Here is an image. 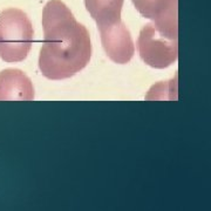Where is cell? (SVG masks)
Instances as JSON below:
<instances>
[{
    "label": "cell",
    "mask_w": 211,
    "mask_h": 211,
    "mask_svg": "<svg viewBox=\"0 0 211 211\" xmlns=\"http://www.w3.org/2000/svg\"><path fill=\"white\" fill-rule=\"evenodd\" d=\"M44 41L39 69L49 80L74 76L89 64L92 42L89 32L76 21L61 0H49L42 9Z\"/></svg>",
    "instance_id": "obj_1"
},
{
    "label": "cell",
    "mask_w": 211,
    "mask_h": 211,
    "mask_svg": "<svg viewBox=\"0 0 211 211\" xmlns=\"http://www.w3.org/2000/svg\"><path fill=\"white\" fill-rule=\"evenodd\" d=\"M125 0H84L86 9L95 20L107 56L115 64H128L135 54L131 34L122 21Z\"/></svg>",
    "instance_id": "obj_2"
},
{
    "label": "cell",
    "mask_w": 211,
    "mask_h": 211,
    "mask_svg": "<svg viewBox=\"0 0 211 211\" xmlns=\"http://www.w3.org/2000/svg\"><path fill=\"white\" fill-rule=\"evenodd\" d=\"M33 42V25L23 11L11 7L0 12V59L5 62L23 61Z\"/></svg>",
    "instance_id": "obj_3"
},
{
    "label": "cell",
    "mask_w": 211,
    "mask_h": 211,
    "mask_svg": "<svg viewBox=\"0 0 211 211\" xmlns=\"http://www.w3.org/2000/svg\"><path fill=\"white\" fill-rule=\"evenodd\" d=\"M136 47L143 62L156 69L171 66L178 58L177 39L161 34L153 22L144 25L141 29Z\"/></svg>",
    "instance_id": "obj_4"
},
{
    "label": "cell",
    "mask_w": 211,
    "mask_h": 211,
    "mask_svg": "<svg viewBox=\"0 0 211 211\" xmlns=\"http://www.w3.org/2000/svg\"><path fill=\"white\" fill-rule=\"evenodd\" d=\"M139 13L150 19L155 28L168 38L177 39L178 0H131Z\"/></svg>",
    "instance_id": "obj_5"
},
{
    "label": "cell",
    "mask_w": 211,
    "mask_h": 211,
    "mask_svg": "<svg viewBox=\"0 0 211 211\" xmlns=\"http://www.w3.org/2000/svg\"><path fill=\"white\" fill-rule=\"evenodd\" d=\"M34 88L31 79L20 69L0 72V101H32Z\"/></svg>",
    "instance_id": "obj_6"
}]
</instances>
